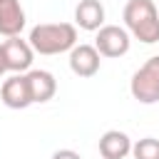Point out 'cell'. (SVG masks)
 <instances>
[{"mask_svg": "<svg viewBox=\"0 0 159 159\" xmlns=\"http://www.w3.org/2000/svg\"><path fill=\"white\" fill-rule=\"evenodd\" d=\"M25 10L20 0H0V35L5 37H17L25 30Z\"/></svg>", "mask_w": 159, "mask_h": 159, "instance_id": "9c48e42d", "label": "cell"}, {"mask_svg": "<svg viewBox=\"0 0 159 159\" xmlns=\"http://www.w3.org/2000/svg\"><path fill=\"white\" fill-rule=\"evenodd\" d=\"M50 159H82V157H80L75 149H57Z\"/></svg>", "mask_w": 159, "mask_h": 159, "instance_id": "4fadbf2b", "label": "cell"}, {"mask_svg": "<svg viewBox=\"0 0 159 159\" xmlns=\"http://www.w3.org/2000/svg\"><path fill=\"white\" fill-rule=\"evenodd\" d=\"M27 80V87H30V97H32V104H42V102H50L57 92V80L52 72L47 70H30L25 75Z\"/></svg>", "mask_w": 159, "mask_h": 159, "instance_id": "ba28073f", "label": "cell"}, {"mask_svg": "<svg viewBox=\"0 0 159 159\" xmlns=\"http://www.w3.org/2000/svg\"><path fill=\"white\" fill-rule=\"evenodd\" d=\"M27 42L37 55L70 52L77 45V27L72 22H40L30 30Z\"/></svg>", "mask_w": 159, "mask_h": 159, "instance_id": "6da1fadb", "label": "cell"}, {"mask_svg": "<svg viewBox=\"0 0 159 159\" xmlns=\"http://www.w3.org/2000/svg\"><path fill=\"white\" fill-rule=\"evenodd\" d=\"M129 92L142 104L159 102V55L149 57L129 80Z\"/></svg>", "mask_w": 159, "mask_h": 159, "instance_id": "3957f363", "label": "cell"}, {"mask_svg": "<svg viewBox=\"0 0 159 159\" xmlns=\"http://www.w3.org/2000/svg\"><path fill=\"white\" fill-rule=\"evenodd\" d=\"M102 57L94 50V45H75L70 50V70L77 77H94L99 72Z\"/></svg>", "mask_w": 159, "mask_h": 159, "instance_id": "52a82bcc", "label": "cell"}, {"mask_svg": "<svg viewBox=\"0 0 159 159\" xmlns=\"http://www.w3.org/2000/svg\"><path fill=\"white\" fill-rule=\"evenodd\" d=\"M132 157L134 159H159V139L157 137H144L132 144Z\"/></svg>", "mask_w": 159, "mask_h": 159, "instance_id": "7c38bea8", "label": "cell"}, {"mask_svg": "<svg viewBox=\"0 0 159 159\" xmlns=\"http://www.w3.org/2000/svg\"><path fill=\"white\" fill-rule=\"evenodd\" d=\"M122 17H124V30L129 32V37L144 45L159 42V10L154 0H129L124 5Z\"/></svg>", "mask_w": 159, "mask_h": 159, "instance_id": "7a4b0ae2", "label": "cell"}, {"mask_svg": "<svg viewBox=\"0 0 159 159\" xmlns=\"http://www.w3.org/2000/svg\"><path fill=\"white\" fill-rule=\"evenodd\" d=\"M99 154L102 159H127L132 154V139L127 132L109 129L99 137Z\"/></svg>", "mask_w": 159, "mask_h": 159, "instance_id": "8fae6325", "label": "cell"}, {"mask_svg": "<svg viewBox=\"0 0 159 159\" xmlns=\"http://www.w3.org/2000/svg\"><path fill=\"white\" fill-rule=\"evenodd\" d=\"M104 25V5L99 0H80L75 7V27L97 32Z\"/></svg>", "mask_w": 159, "mask_h": 159, "instance_id": "30bf717a", "label": "cell"}, {"mask_svg": "<svg viewBox=\"0 0 159 159\" xmlns=\"http://www.w3.org/2000/svg\"><path fill=\"white\" fill-rule=\"evenodd\" d=\"M7 72V67H5V60H2V50H0V77Z\"/></svg>", "mask_w": 159, "mask_h": 159, "instance_id": "5bb4252c", "label": "cell"}, {"mask_svg": "<svg viewBox=\"0 0 159 159\" xmlns=\"http://www.w3.org/2000/svg\"><path fill=\"white\" fill-rule=\"evenodd\" d=\"M0 99L10 109H25V107H30L32 97H30V87H27L25 75H10L7 80H2V84H0Z\"/></svg>", "mask_w": 159, "mask_h": 159, "instance_id": "8992f818", "label": "cell"}, {"mask_svg": "<svg viewBox=\"0 0 159 159\" xmlns=\"http://www.w3.org/2000/svg\"><path fill=\"white\" fill-rule=\"evenodd\" d=\"M0 50H2V60H5L7 72L20 75V72H25V70L32 67V55H35V52H32L30 42L22 40L20 35H17V37H7V40L0 45Z\"/></svg>", "mask_w": 159, "mask_h": 159, "instance_id": "5b68a950", "label": "cell"}, {"mask_svg": "<svg viewBox=\"0 0 159 159\" xmlns=\"http://www.w3.org/2000/svg\"><path fill=\"white\" fill-rule=\"evenodd\" d=\"M129 45H132V37L119 25H102L97 30L94 50L99 52V57H122L129 52Z\"/></svg>", "mask_w": 159, "mask_h": 159, "instance_id": "277c9868", "label": "cell"}]
</instances>
